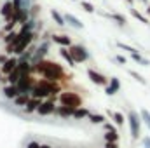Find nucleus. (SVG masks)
Masks as SVG:
<instances>
[{
  "label": "nucleus",
  "mask_w": 150,
  "mask_h": 148,
  "mask_svg": "<svg viewBox=\"0 0 150 148\" xmlns=\"http://www.w3.org/2000/svg\"><path fill=\"white\" fill-rule=\"evenodd\" d=\"M59 56H61V58L68 63V66H70V68H75V66H77L75 59L72 58V54H70V51H68L67 47H59Z\"/></svg>",
  "instance_id": "nucleus-16"
},
{
  "label": "nucleus",
  "mask_w": 150,
  "mask_h": 148,
  "mask_svg": "<svg viewBox=\"0 0 150 148\" xmlns=\"http://www.w3.org/2000/svg\"><path fill=\"white\" fill-rule=\"evenodd\" d=\"M51 40H42V42H38L37 45V51H35V54H33V58H32V66H37L40 61H44L45 59V56L49 54V49H51Z\"/></svg>",
  "instance_id": "nucleus-6"
},
{
  "label": "nucleus",
  "mask_w": 150,
  "mask_h": 148,
  "mask_svg": "<svg viewBox=\"0 0 150 148\" xmlns=\"http://www.w3.org/2000/svg\"><path fill=\"white\" fill-rule=\"evenodd\" d=\"M87 77H89V80H91L93 84L101 85V87H107V85H108V80H110L108 77H105L101 72H98V70H94V68H87Z\"/></svg>",
  "instance_id": "nucleus-7"
},
{
  "label": "nucleus",
  "mask_w": 150,
  "mask_h": 148,
  "mask_svg": "<svg viewBox=\"0 0 150 148\" xmlns=\"http://www.w3.org/2000/svg\"><path fill=\"white\" fill-rule=\"evenodd\" d=\"M131 59H133V61H136V63H140L142 66H149V65H150V61L147 59V58H143L140 52H133V54H131Z\"/></svg>",
  "instance_id": "nucleus-26"
},
{
  "label": "nucleus",
  "mask_w": 150,
  "mask_h": 148,
  "mask_svg": "<svg viewBox=\"0 0 150 148\" xmlns=\"http://www.w3.org/2000/svg\"><path fill=\"white\" fill-rule=\"evenodd\" d=\"M74 111L75 110L68 108V106H61V105H59V106L56 108V113H54V115H58V117H59V118H63V120H68V118H72V117H74Z\"/></svg>",
  "instance_id": "nucleus-15"
},
{
  "label": "nucleus",
  "mask_w": 150,
  "mask_h": 148,
  "mask_svg": "<svg viewBox=\"0 0 150 148\" xmlns=\"http://www.w3.org/2000/svg\"><path fill=\"white\" fill-rule=\"evenodd\" d=\"M108 115H110V118L113 120V124H115L117 127H122V125H124V122H126L124 113H120V111H110V110H108Z\"/></svg>",
  "instance_id": "nucleus-20"
},
{
  "label": "nucleus",
  "mask_w": 150,
  "mask_h": 148,
  "mask_svg": "<svg viewBox=\"0 0 150 148\" xmlns=\"http://www.w3.org/2000/svg\"><path fill=\"white\" fill-rule=\"evenodd\" d=\"M89 115H91V110H89V108L80 106V108H77V110L74 111V117H72V118H75V120H84V118H87Z\"/></svg>",
  "instance_id": "nucleus-21"
},
{
  "label": "nucleus",
  "mask_w": 150,
  "mask_h": 148,
  "mask_svg": "<svg viewBox=\"0 0 150 148\" xmlns=\"http://www.w3.org/2000/svg\"><path fill=\"white\" fill-rule=\"evenodd\" d=\"M87 120H89L93 125H103V124L107 122V117H105L103 113H93V111H91V115L87 117Z\"/></svg>",
  "instance_id": "nucleus-18"
},
{
  "label": "nucleus",
  "mask_w": 150,
  "mask_h": 148,
  "mask_svg": "<svg viewBox=\"0 0 150 148\" xmlns=\"http://www.w3.org/2000/svg\"><path fill=\"white\" fill-rule=\"evenodd\" d=\"M140 118H142V122L145 124V127L150 131V111L147 108H142L140 110Z\"/></svg>",
  "instance_id": "nucleus-27"
},
{
  "label": "nucleus",
  "mask_w": 150,
  "mask_h": 148,
  "mask_svg": "<svg viewBox=\"0 0 150 148\" xmlns=\"http://www.w3.org/2000/svg\"><path fill=\"white\" fill-rule=\"evenodd\" d=\"M140 2H143V4H147V5H149V0H140Z\"/></svg>",
  "instance_id": "nucleus-42"
},
{
  "label": "nucleus",
  "mask_w": 150,
  "mask_h": 148,
  "mask_svg": "<svg viewBox=\"0 0 150 148\" xmlns=\"http://www.w3.org/2000/svg\"><path fill=\"white\" fill-rule=\"evenodd\" d=\"M44 101L42 99H38V98H30V101H28V105L23 108L26 115H30V113H37V110L40 108V105H42Z\"/></svg>",
  "instance_id": "nucleus-14"
},
{
  "label": "nucleus",
  "mask_w": 150,
  "mask_h": 148,
  "mask_svg": "<svg viewBox=\"0 0 150 148\" xmlns=\"http://www.w3.org/2000/svg\"><path fill=\"white\" fill-rule=\"evenodd\" d=\"M126 120H127V124H129L131 140H133V141L140 140V136H142V124H143L142 118H140V111L129 108V110H127V117H126Z\"/></svg>",
  "instance_id": "nucleus-2"
},
{
  "label": "nucleus",
  "mask_w": 150,
  "mask_h": 148,
  "mask_svg": "<svg viewBox=\"0 0 150 148\" xmlns=\"http://www.w3.org/2000/svg\"><path fill=\"white\" fill-rule=\"evenodd\" d=\"M107 148H119V143H105Z\"/></svg>",
  "instance_id": "nucleus-38"
},
{
  "label": "nucleus",
  "mask_w": 150,
  "mask_h": 148,
  "mask_svg": "<svg viewBox=\"0 0 150 148\" xmlns=\"http://www.w3.org/2000/svg\"><path fill=\"white\" fill-rule=\"evenodd\" d=\"M51 18L54 19V23H56L58 26H65V25H67V23H65L63 14H61V12H58L56 9H51Z\"/></svg>",
  "instance_id": "nucleus-23"
},
{
  "label": "nucleus",
  "mask_w": 150,
  "mask_h": 148,
  "mask_svg": "<svg viewBox=\"0 0 150 148\" xmlns=\"http://www.w3.org/2000/svg\"><path fill=\"white\" fill-rule=\"evenodd\" d=\"M56 108H58V105H56V98H52V99H45L42 105H40V108L37 110V113L40 117H49V115H54L56 113Z\"/></svg>",
  "instance_id": "nucleus-8"
},
{
  "label": "nucleus",
  "mask_w": 150,
  "mask_h": 148,
  "mask_svg": "<svg viewBox=\"0 0 150 148\" xmlns=\"http://www.w3.org/2000/svg\"><path fill=\"white\" fill-rule=\"evenodd\" d=\"M2 96H4L5 99H11V101H14V99L19 96V91H18V87H16V85H11V84H7V85L2 89Z\"/></svg>",
  "instance_id": "nucleus-13"
},
{
  "label": "nucleus",
  "mask_w": 150,
  "mask_h": 148,
  "mask_svg": "<svg viewBox=\"0 0 150 148\" xmlns=\"http://www.w3.org/2000/svg\"><path fill=\"white\" fill-rule=\"evenodd\" d=\"M103 148H107V147H103Z\"/></svg>",
  "instance_id": "nucleus-45"
},
{
  "label": "nucleus",
  "mask_w": 150,
  "mask_h": 148,
  "mask_svg": "<svg viewBox=\"0 0 150 148\" xmlns=\"http://www.w3.org/2000/svg\"><path fill=\"white\" fill-rule=\"evenodd\" d=\"M145 12H147V16L150 18V5H147V9H145Z\"/></svg>",
  "instance_id": "nucleus-39"
},
{
  "label": "nucleus",
  "mask_w": 150,
  "mask_h": 148,
  "mask_svg": "<svg viewBox=\"0 0 150 148\" xmlns=\"http://www.w3.org/2000/svg\"><path fill=\"white\" fill-rule=\"evenodd\" d=\"M80 7H82L86 12H89V14H93V12L96 11V7H94L91 2H87V0H80Z\"/></svg>",
  "instance_id": "nucleus-30"
},
{
  "label": "nucleus",
  "mask_w": 150,
  "mask_h": 148,
  "mask_svg": "<svg viewBox=\"0 0 150 148\" xmlns=\"http://www.w3.org/2000/svg\"><path fill=\"white\" fill-rule=\"evenodd\" d=\"M35 85H37V78H35L33 75H21L19 82L16 84L19 94H25V96H30Z\"/></svg>",
  "instance_id": "nucleus-4"
},
{
  "label": "nucleus",
  "mask_w": 150,
  "mask_h": 148,
  "mask_svg": "<svg viewBox=\"0 0 150 148\" xmlns=\"http://www.w3.org/2000/svg\"><path fill=\"white\" fill-rule=\"evenodd\" d=\"M2 78H4V77H2V72H0V82H2Z\"/></svg>",
  "instance_id": "nucleus-43"
},
{
  "label": "nucleus",
  "mask_w": 150,
  "mask_h": 148,
  "mask_svg": "<svg viewBox=\"0 0 150 148\" xmlns=\"http://www.w3.org/2000/svg\"><path fill=\"white\" fill-rule=\"evenodd\" d=\"M5 78H7V84H11V85H16V84L19 82V78H21V73H19V72H18V68H16L12 73H9Z\"/></svg>",
  "instance_id": "nucleus-25"
},
{
  "label": "nucleus",
  "mask_w": 150,
  "mask_h": 148,
  "mask_svg": "<svg viewBox=\"0 0 150 148\" xmlns=\"http://www.w3.org/2000/svg\"><path fill=\"white\" fill-rule=\"evenodd\" d=\"M126 2H127V4H129L131 7H133V4H134V0H126Z\"/></svg>",
  "instance_id": "nucleus-41"
},
{
  "label": "nucleus",
  "mask_w": 150,
  "mask_h": 148,
  "mask_svg": "<svg viewBox=\"0 0 150 148\" xmlns=\"http://www.w3.org/2000/svg\"><path fill=\"white\" fill-rule=\"evenodd\" d=\"M18 63H19V59H18V56H9L7 58V61L4 63V65H0V72H2V75H7L12 73L16 68H18Z\"/></svg>",
  "instance_id": "nucleus-9"
},
{
  "label": "nucleus",
  "mask_w": 150,
  "mask_h": 148,
  "mask_svg": "<svg viewBox=\"0 0 150 148\" xmlns=\"http://www.w3.org/2000/svg\"><path fill=\"white\" fill-rule=\"evenodd\" d=\"M142 143H143V148H150V136H145L142 140Z\"/></svg>",
  "instance_id": "nucleus-37"
},
{
  "label": "nucleus",
  "mask_w": 150,
  "mask_h": 148,
  "mask_svg": "<svg viewBox=\"0 0 150 148\" xmlns=\"http://www.w3.org/2000/svg\"><path fill=\"white\" fill-rule=\"evenodd\" d=\"M103 140L105 143H119V132H105L103 134Z\"/></svg>",
  "instance_id": "nucleus-28"
},
{
  "label": "nucleus",
  "mask_w": 150,
  "mask_h": 148,
  "mask_svg": "<svg viewBox=\"0 0 150 148\" xmlns=\"http://www.w3.org/2000/svg\"><path fill=\"white\" fill-rule=\"evenodd\" d=\"M58 99H59V105H61V106H68V108H72V110H77V108L82 106V96H80L79 92H74V91H65V92H61V94L58 96Z\"/></svg>",
  "instance_id": "nucleus-3"
},
{
  "label": "nucleus",
  "mask_w": 150,
  "mask_h": 148,
  "mask_svg": "<svg viewBox=\"0 0 150 148\" xmlns=\"http://www.w3.org/2000/svg\"><path fill=\"white\" fill-rule=\"evenodd\" d=\"M115 61H117V63H120V65H126V63H127V59H126L122 54H117V56H115Z\"/></svg>",
  "instance_id": "nucleus-35"
},
{
  "label": "nucleus",
  "mask_w": 150,
  "mask_h": 148,
  "mask_svg": "<svg viewBox=\"0 0 150 148\" xmlns=\"http://www.w3.org/2000/svg\"><path fill=\"white\" fill-rule=\"evenodd\" d=\"M129 12H131V16H133L134 19H138L140 23H143V25H150L149 18H147V16H143V14H142V12H140L138 9H134V7H131V9H129Z\"/></svg>",
  "instance_id": "nucleus-22"
},
{
  "label": "nucleus",
  "mask_w": 150,
  "mask_h": 148,
  "mask_svg": "<svg viewBox=\"0 0 150 148\" xmlns=\"http://www.w3.org/2000/svg\"><path fill=\"white\" fill-rule=\"evenodd\" d=\"M119 91H120V80H119L117 77H110L108 85L105 87V94H107V96H113V94H117Z\"/></svg>",
  "instance_id": "nucleus-11"
},
{
  "label": "nucleus",
  "mask_w": 150,
  "mask_h": 148,
  "mask_svg": "<svg viewBox=\"0 0 150 148\" xmlns=\"http://www.w3.org/2000/svg\"><path fill=\"white\" fill-rule=\"evenodd\" d=\"M16 37H18V32H9V33H5V37H4V42H5V45H7V44H12Z\"/></svg>",
  "instance_id": "nucleus-33"
},
{
  "label": "nucleus",
  "mask_w": 150,
  "mask_h": 148,
  "mask_svg": "<svg viewBox=\"0 0 150 148\" xmlns=\"http://www.w3.org/2000/svg\"><path fill=\"white\" fill-rule=\"evenodd\" d=\"M63 18H65V23H67L68 26L75 28V30H82V28H84V23H82L77 16H74V14L67 12V14H63Z\"/></svg>",
  "instance_id": "nucleus-12"
},
{
  "label": "nucleus",
  "mask_w": 150,
  "mask_h": 148,
  "mask_svg": "<svg viewBox=\"0 0 150 148\" xmlns=\"http://www.w3.org/2000/svg\"><path fill=\"white\" fill-rule=\"evenodd\" d=\"M103 129H105V132H115L117 131V127H115V124H112V122H105L103 124Z\"/></svg>",
  "instance_id": "nucleus-34"
},
{
  "label": "nucleus",
  "mask_w": 150,
  "mask_h": 148,
  "mask_svg": "<svg viewBox=\"0 0 150 148\" xmlns=\"http://www.w3.org/2000/svg\"><path fill=\"white\" fill-rule=\"evenodd\" d=\"M42 147V143H38V141H28V145L26 148H40Z\"/></svg>",
  "instance_id": "nucleus-36"
},
{
  "label": "nucleus",
  "mask_w": 150,
  "mask_h": 148,
  "mask_svg": "<svg viewBox=\"0 0 150 148\" xmlns=\"http://www.w3.org/2000/svg\"><path fill=\"white\" fill-rule=\"evenodd\" d=\"M117 47L119 49H122V51H127L129 54H133V52H138L133 45H127V44H122V42H117Z\"/></svg>",
  "instance_id": "nucleus-32"
},
{
  "label": "nucleus",
  "mask_w": 150,
  "mask_h": 148,
  "mask_svg": "<svg viewBox=\"0 0 150 148\" xmlns=\"http://www.w3.org/2000/svg\"><path fill=\"white\" fill-rule=\"evenodd\" d=\"M40 12H42V5H40V4H33L32 9H30V18H32V19H38Z\"/></svg>",
  "instance_id": "nucleus-29"
},
{
  "label": "nucleus",
  "mask_w": 150,
  "mask_h": 148,
  "mask_svg": "<svg viewBox=\"0 0 150 148\" xmlns=\"http://www.w3.org/2000/svg\"><path fill=\"white\" fill-rule=\"evenodd\" d=\"M68 51H70L72 58L75 59V63H86V61L91 59V52H89L87 47L82 45V44H74V45H70Z\"/></svg>",
  "instance_id": "nucleus-5"
},
{
  "label": "nucleus",
  "mask_w": 150,
  "mask_h": 148,
  "mask_svg": "<svg viewBox=\"0 0 150 148\" xmlns=\"http://www.w3.org/2000/svg\"><path fill=\"white\" fill-rule=\"evenodd\" d=\"M72 2H75V0H72Z\"/></svg>",
  "instance_id": "nucleus-44"
},
{
  "label": "nucleus",
  "mask_w": 150,
  "mask_h": 148,
  "mask_svg": "<svg viewBox=\"0 0 150 148\" xmlns=\"http://www.w3.org/2000/svg\"><path fill=\"white\" fill-rule=\"evenodd\" d=\"M0 16H2L4 19L14 16V7H12V2H11V0H7V2L2 5V9H0Z\"/></svg>",
  "instance_id": "nucleus-17"
},
{
  "label": "nucleus",
  "mask_w": 150,
  "mask_h": 148,
  "mask_svg": "<svg viewBox=\"0 0 150 148\" xmlns=\"http://www.w3.org/2000/svg\"><path fill=\"white\" fill-rule=\"evenodd\" d=\"M103 16L108 18V19H112V21H115L119 26H126V23H127L126 16H122V14H119V12H110V14H103Z\"/></svg>",
  "instance_id": "nucleus-19"
},
{
  "label": "nucleus",
  "mask_w": 150,
  "mask_h": 148,
  "mask_svg": "<svg viewBox=\"0 0 150 148\" xmlns=\"http://www.w3.org/2000/svg\"><path fill=\"white\" fill-rule=\"evenodd\" d=\"M28 101H30V96H25V94H19L12 103L16 105V106H19V108H25L26 105H28Z\"/></svg>",
  "instance_id": "nucleus-24"
},
{
  "label": "nucleus",
  "mask_w": 150,
  "mask_h": 148,
  "mask_svg": "<svg viewBox=\"0 0 150 148\" xmlns=\"http://www.w3.org/2000/svg\"><path fill=\"white\" fill-rule=\"evenodd\" d=\"M40 148H52V147H51V145H47V143H42V147H40Z\"/></svg>",
  "instance_id": "nucleus-40"
},
{
  "label": "nucleus",
  "mask_w": 150,
  "mask_h": 148,
  "mask_svg": "<svg viewBox=\"0 0 150 148\" xmlns=\"http://www.w3.org/2000/svg\"><path fill=\"white\" fill-rule=\"evenodd\" d=\"M33 73L40 75L42 78L51 80V82H65V80L74 78L72 75H67L61 65H58L56 61H49V59H44L37 66H33Z\"/></svg>",
  "instance_id": "nucleus-1"
},
{
  "label": "nucleus",
  "mask_w": 150,
  "mask_h": 148,
  "mask_svg": "<svg viewBox=\"0 0 150 148\" xmlns=\"http://www.w3.org/2000/svg\"><path fill=\"white\" fill-rule=\"evenodd\" d=\"M51 42L56 44V45H59V47H67V49H68L70 45H74L72 37H70V35H65V33H52Z\"/></svg>",
  "instance_id": "nucleus-10"
},
{
  "label": "nucleus",
  "mask_w": 150,
  "mask_h": 148,
  "mask_svg": "<svg viewBox=\"0 0 150 148\" xmlns=\"http://www.w3.org/2000/svg\"><path fill=\"white\" fill-rule=\"evenodd\" d=\"M127 73L131 75V77H133V78H134L136 82H140L142 85H147V80H145V78H143V77H142L140 73H138V72H134V70H129Z\"/></svg>",
  "instance_id": "nucleus-31"
}]
</instances>
